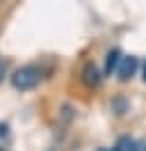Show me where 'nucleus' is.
I'll list each match as a JSON object with an SVG mask.
<instances>
[{
    "mask_svg": "<svg viewBox=\"0 0 146 151\" xmlns=\"http://www.w3.org/2000/svg\"><path fill=\"white\" fill-rule=\"evenodd\" d=\"M50 151H57V149H50Z\"/></svg>",
    "mask_w": 146,
    "mask_h": 151,
    "instance_id": "obj_11",
    "label": "nucleus"
},
{
    "mask_svg": "<svg viewBox=\"0 0 146 151\" xmlns=\"http://www.w3.org/2000/svg\"><path fill=\"white\" fill-rule=\"evenodd\" d=\"M7 135V124H0V137H5Z\"/></svg>",
    "mask_w": 146,
    "mask_h": 151,
    "instance_id": "obj_7",
    "label": "nucleus"
},
{
    "mask_svg": "<svg viewBox=\"0 0 146 151\" xmlns=\"http://www.w3.org/2000/svg\"><path fill=\"white\" fill-rule=\"evenodd\" d=\"M5 76H7V62H5L2 57H0V83L5 80Z\"/></svg>",
    "mask_w": 146,
    "mask_h": 151,
    "instance_id": "obj_6",
    "label": "nucleus"
},
{
    "mask_svg": "<svg viewBox=\"0 0 146 151\" xmlns=\"http://www.w3.org/2000/svg\"><path fill=\"white\" fill-rule=\"evenodd\" d=\"M82 83L87 87H96L100 83V71H98V66L94 64V62L84 64V69H82Z\"/></svg>",
    "mask_w": 146,
    "mask_h": 151,
    "instance_id": "obj_3",
    "label": "nucleus"
},
{
    "mask_svg": "<svg viewBox=\"0 0 146 151\" xmlns=\"http://www.w3.org/2000/svg\"><path fill=\"white\" fill-rule=\"evenodd\" d=\"M98 151H110V149H98Z\"/></svg>",
    "mask_w": 146,
    "mask_h": 151,
    "instance_id": "obj_10",
    "label": "nucleus"
},
{
    "mask_svg": "<svg viewBox=\"0 0 146 151\" xmlns=\"http://www.w3.org/2000/svg\"><path fill=\"white\" fill-rule=\"evenodd\" d=\"M144 80H146V66H144Z\"/></svg>",
    "mask_w": 146,
    "mask_h": 151,
    "instance_id": "obj_9",
    "label": "nucleus"
},
{
    "mask_svg": "<svg viewBox=\"0 0 146 151\" xmlns=\"http://www.w3.org/2000/svg\"><path fill=\"white\" fill-rule=\"evenodd\" d=\"M135 71H137V60L135 57H123L119 69H117V78L121 83H126V80H130L135 76Z\"/></svg>",
    "mask_w": 146,
    "mask_h": 151,
    "instance_id": "obj_2",
    "label": "nucleus"
},
{
    "mask_svg": "<svg viewBox=\"0 0 146 151\" xmlns=\"http://www.w3.org/2000/svg\"><path fill=\"white\" fill-rule=\"evenodd\" d=\"M137 151H146V142H139V144H137Z\"/></svg>",
    "mask_w": 146,
    "mask_h": 151,
    "instance_id": "obj_8",
    "label": "nucleus"
},
{
    "mask_svg": "<svg viewBox=\"0 0 146 151\" xmlns=\"http://www.w3.org/2000/svg\"><path fill=\"white\" fill-rule=\"evenodd\" d=\"M112 151H137V142L130 140V137H119L117 147H114Z\"/></svg>",
    "mask_w": 146,
    "mask_h": 151,
    "instance_id": "obj_5",
    "label": "nucleus"
},
{
    "mask_svg": "<svg viewBox=\"0 0 146 151\" xmlns=\"http://www.w3.org/2000/svg\"><path fill=\"white\" fill-rule=\"evenodd\" d=\"M121 60H123V57H121V53H119L117 48H114V50H110V53H107V60H105V73L112 76V71H117V69H119Z\"/></svg>",
    "mask_w": 146,
    "mask_h": 151,
    "instance_id": "obj_4",
    "label": "nucleus"
},
{
    "mask_svg": "<svg viewBox=\"0 0 146 151\" xmlns=\"http://www.w3.org/2000/svg\"><path fill=\"white\" fill-rule=\"evenodd\" d=\"M39 80H41V71H39L34 64L21 66V69H16L14 76H11V85L16 87V89H21V92H27V89L36 87Z\"/></svg>",
    "mask_w": 146,
    "mask_h": 151,
    "instance_id": "obj_1",
    "label": "nucleus"
}]
</instances>
